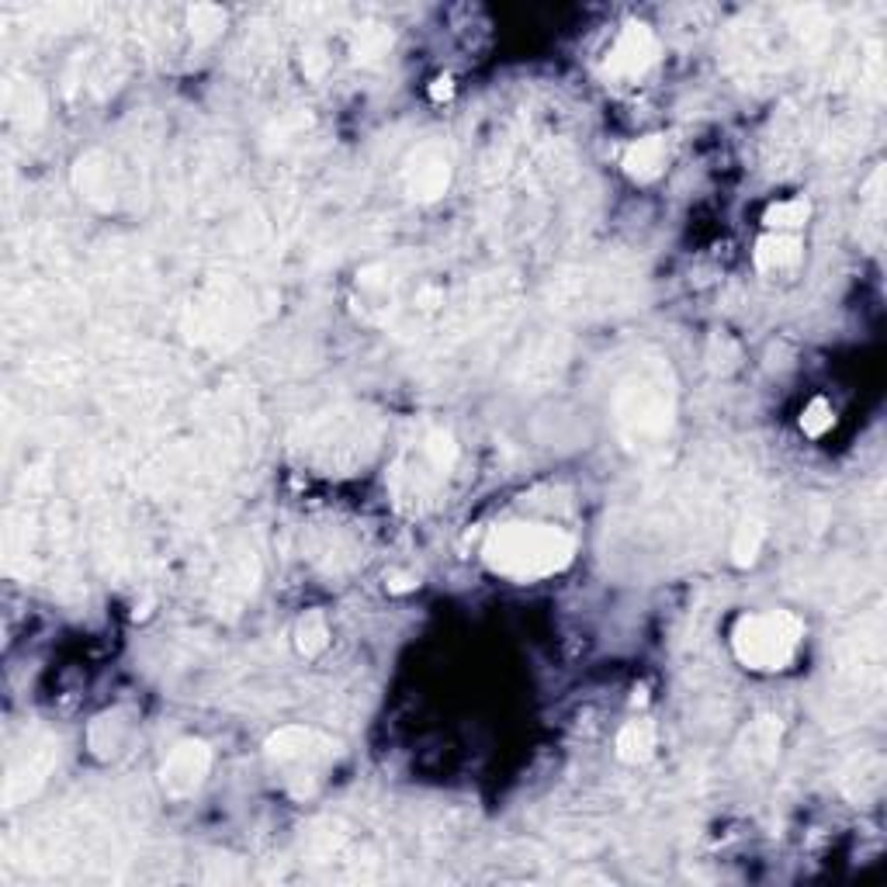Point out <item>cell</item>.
I'll return each mask as SVG.
<instances>
[{"label": "cell", "instance_id": "8992f818", "mask_svg": "<svg viewBox=\"0 0 887 887\" xmlns=\"http://www.w3.org/2000/svg\"><path fill=\"white\" fill-rule=\"evenodd\" d=\"M211 770V749L202 738L177 742L170 756L159 767V787L167 790V797H191L205 784V776Z\"/></svg>", "mask_w": 887, "mask_h": 887}, {"label": "cell", "instance_id": "8fae6325", "mask_svg": "<svg viewBox=\"0 0 887 887\" xmlns=\"http://www.w3.org/2000/svg\"><path fill=\"white\" fill-rule=\"evenodd\" d=\"M805 246L797 240V233H767L756 243V268L767 274L790 271L801 263Z\"/></svg>", "mask_w": 887, "mask_h": 887}, {"label": "cell", "instance_id": "6da1fadb", "mask_svg": "<svg viewBox=\"0 0 887 887\" xmlns=\"http://www.w3.org/2000/svg\"><path fill=\"white\" fill-rule=\"evenodd\" d=\"M576 555V541L552 524H503L483 544L492 573L517 582H535L562 573Z\"/></svg>", "mask_w": 887, "mask_h": 887}, {"label": "cell", "instance_id": "3957f363", "mask_svg": "<svg viewBox=\"0 0 887 887\" xmlns=\"http://www.w3.org/2000/svg\"><path fill=\"white\" fill-rule=\"evenodd\" d=\"M805 638V625L790 610L745 614L732 631V648L742 666L756 672H773L790 666L797 645Z\"/></svg>", "mask_w": 887, "mask_h": 887}, {"label": "cell", "instance_id": "44dd1931", "mask_svg": "<svg viewBox=\"0 0 887 887\" xmlns=\"http://www.w3.org/2000/svg\"><path fill=\"white\" fill-rule=\"evenodd\" d=\"M326 56H323V49H306V56H301V69H306V77H323V69H326Z\"/></svg>", "mask_w": 887, "mask_h": 887}, {"label": "cell", "instance_id": "9c48e42d", "mask_svg": "<svg viewBox=\"0 0 887 887\" xmlns=\"http://www.w3.org/2000/svg\"><path fill=\"white\" fill-rule=\"evenodd\" d=\"M780 753V721L776 718H756L749 729L742 732L738 742V759L749 770H767Z\"/></svg>", "mask_w": 887, "mask_h": 887}, {"label": "cell", "instance_id": "4fadbf2b", "mask_svg": "<svg viewBox=\"0 0 887 887\" xmlns=\"http://www.w3.org/2000/svg\"><path fill=\"white\" fill-rule=\"evenodd\" d=\"M420 454L440 478H448L458 465V440L448 430H430L420 440Z\"/></svg>", "mask_w": 887, "mask_h": 887}, {"label": "cell", "instance_id": "ba28073f", "mask_svg": "<svg viewBox=\"0 0 887 887\" xmlns=\"http://www.w3.org/2000/svg\"><path fill=\"white\" fill-rule=\"evenodd\" d=\"M669 164V143H666V136H645V139H638V143H631L625 150V156H620V167H625V173L631 177V181L638 184H648L655 181Z\"/></svg>", "mask_w": 887, "mask_h": 887}, {"label": "cell", "instance_id": "2e32d148", "mask_svg": "<svg viewBox=\"0 0 887 887\" xmlns=\"http://www.w3.org/2000/svg\"><path fill=\"white\" fill-rule=\"evenodd\" d=\"M254 587H257V562L254 558H240V562H233L226 569L219 593L222 596H233L236 603H243L246 596L254 593Z\"/></svg>", "mask_w": 887, "mask_h": 887}, {"label": "cell", "instance_id": "7402d4cb", "mask_svg": "<svg viewBox=\"0 0 887 887\" xmlns=\"http://www.w3.org/2000/svg\"><path fill=\"white\" fill-rule=\"evenodd\" d=\"M385 587H388V593H410V590H416V576L393 573V576H385Z\"/></svg>", "mask_w": 887, "mask_h": 887}, {"label": "cell", "instance_id": "e0dca14e", "mask_svg": "<svg viewBox=\"0 0 887 887\" xmlns=\"http://www.w3.org/2000/svg\"><path fill=\"white\" fill-rule=\"evenodd\" d=\"M762 541H767V530H762L759 520H745L738 530H735V538H732V558L735 565H742V569H749V565L759 558L762 552Z\"/></svg>", "mask_w": 887, "mask_h": 887}, {"label": "cell", "instance_id": "7c38bea8", "mask_svg": "<svg viewBox=\"0 0 887 887\" xmlns=\"http://www.w3.org/2000/svg\"><path fill=\"white\" fill-rule=\"evenodd\" d=\"M614 749H617V759L625 762H645L655 753V724L648 718L628 721L625 729L617 732Z\"/></svg>", "mask_w": 887, "mask_h": 887}, {"label": "cell", "instance_id": "277c9868", "mask_svg": "<svg viewBox=\"0 0 887 887\" xmlns=\"http://www.w3.org/2000/svg\"><path fill=\"white\" fill-rule=\"evenodd\" d=\"M263 749H268L271 767L285 773V780H319V773L340 756V745L330 735L316 729H301V724L274 732Z\"/></svg>", "mask_w": 887, "mask_h": 887}, {"label": "cell", "instance_id": "52a82bcc", "mask_svg": "<svg viewBox=\"0 0 887 887\" xmlns=\"http://www.w3.org/2000/svg\"><path fill=\"white\" fill-rule=\"evenodd\" d=\"M406 191L416 202H437L451 184V159L440 146H420L406 159Z\"/></svg>", "mask_w": 887, "mask_h": 887}, {"label": "cell", "instance_id": "7a4b0ae2", "mask_svg": "<svg viewBox=\"0 0 887 887\" xmlns=\"http://www.w3.org/2000/svg\"><path fill=\"white\" fill-rule=\"evenodd\" d=\"M677 396H672L669 368L642 364L617 385L614 396V420L631 451L655 448L672 430Z\"/></svg>", "mask_w": 887, "mask_h": 887}, {"label": "cell", "instance_id": "5bb4252c", "mask_svg": "<svg viewBox=\"0 0 887 887\" xmlns=\"http://www.w3.org/2000/svg\"><path fill=\"white\" fill-rule=\"evenodd\" d=\"M295 648L306 655V659H316V655H323L330 648V625H326L323 610L301 614L298 628H295Z\"/></svg>", "mask_w": 887, "mask_h": 887}, {"label": "cell", "instance_id": "9a60e30c", "mask_svg": "<svg viewBox=\"0 0 887 887\" xmlns=\"http://www.w3.org/2000/svg\"><path fill=\"white\" fill-rule=\"evenodd\" d=\"M811 219V202L808 198H787V202H776L767 208V216H762V222H767L770 233H797L805 222Z\"/></svg>", "mask_w": 887, "mask_h": 887}, {"label": "cell", "instance_id": "ffe728a7", "mask_svg": "<svg viewBox=\"0 0 887 887\" xmlns=\"http://www.w3.org/2000/svg\"><path fill=\"white\" fill-rule=\"evenodd\" d=\"M832 427H836V413H832V406L825 399H811L801 413V430L808 437H825Z\"/></svg>", "mask_w": 887, "mask_h": 887}, {"label": "cell", "instance_id": "5b68a950", "mask_svg": "<svg viewBox=\"0 0 887 887\" xmlns=\"http://www.w3.org/2000/svg\"><path fill=\"white\" fill-rule=\"evenodd\" d=\"M655 63H659V39H655V31L642 22H628L614 39L607 60H603V74L617 83H631L642 80Z\"/></svg>", "mask_w": 887, "mask_h": 887}, {"label": "cell", "instance_id": "ac0fdd59", "mask_svg": "<svg viewBox=\"0 0 887 887\" xmlns=\"http://www.w3.org/2000/svg\"><path fill=\"white\" fill-rule=\"evenodd\" d=\"M388 49H393V31L371 25L361 28L358 42H353V56H358V63H378L382 56H388Z\"/></svg>", "mask_w": 887, "mask_h": 887}, {"label": "cell", "instance_id": "d6986e66", "mask_svg": "<svg viewBox=\"0 0 887 887\" xmlns=\"http://www.w3.org/2000/svg\"><path fill=\"white\" fill-rule=\"evenodd\" d=\"M188 25H191V35L198 42L211 39V35H219L222 25H226V11L216 8V4H194L188 11Z\"/></svg>", "mask_w": 887, "mask_h": 887}, {"label": "cell", "instance_id": "603a6c76", "mask_svg": "<svg viewBox=\"0 0 887 887\" xmlns=\"http://www.w3.org/2000/svg\"><path fill=\"white\" fill-rule=\"evenodd\" d=\"M430 98L440 101V98H451V77H437L434 87H430Z\"/></svg>", "mask_w": 887, "mask_h": 887}, {"label": "cell", "instance_id": "30bf717a", "mask_svg": "<svg viewBox=\"0 0 887 887\" xmlns=\"http://www.w3.org/2000/svg\"><path fill=\"white\" fill-rule=\"evenodd\" d=\"M74 181L80 194L94 205H112L115 202V184H112V164L101 153H87L77 159Z\"/></svg>", "mask_w": 887, "mask_h": 887}]
</instances>
